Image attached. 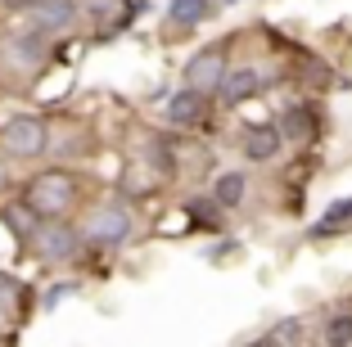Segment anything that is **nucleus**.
<instances>
[{"mask_svg":"<svg viewBox=\"0 0 352 347\" xmlns=\"http://www.w3.org/2000/svg\"><path fill=\"white\" fill-rule=\"evenodd\" d=\"M23 203L32 208L36 221H68L77 203V176L63 172V167H50V172H36L23 190Z\"/></svg>","mask_w":352,"mask_h":347,"instance_id":"1","label":"nucleus"},{"mask_svg":"<svg viewBox=\"0 0 352 347\" xmlns=\"http://www.w3.org/2000/svg\"><path fill=\"white\" fill-rule=\"evenodd\" d=\"M28 248L41 257V262L63 266V262H73V257L82 253V230H77L73 221H36V230L28 235Z\"/></svg>","mask_w":352,"mask_h":347,"instance_id":"2","label":"nucleus"},{"mask_svg":"<svg viewBox=\"0 0 352 347\" xmlns=\"http://www.w3.org/2000/svg\"><path fill=\"white\" fill-rule=\"evenodd\" d=\"M0 149L19 158V163H32V158H41L50 149V126L41 117H32V113H19L10 122L0 126Z\"/></svg>","mask_w":352,"mask_h":347,"instance_id":"3","label":"nucleus"},{"mask_svg":"<svg viewBox=\"0 0 352 347\" xmlns=\"http://www.w3.org/2000/svg\"><path fill=\"white\" fill-rule=\"evenodd\" d=\"M126 239H131V208L126 203L95 208L82 225V244H91V248H118V244H126Z\"/></svg>","mask_w":352,"mask_h":347,"instance_id":"4","label":"nucleus"},{"mask_svg":"<svg viewBox=\"0 0 352 347\" xmlns=\"http://www.w3.org/2000/svg\"><path fill=\"white\" fill-rule=\"evenodd\" d=\"M271 86V72L262 68V63H230L226 68V77H221V86H217V95H221V104L226 109H235V104H249L253 95H262Z\"/></svg>","mask_w":352,"mask_h":347,"instance_id":"5","label":"nucleus"},{"mask_svg":"<svg viewBox=\"0 0 352 347\" xmlns=\"http://www.w3.org/2000/svg\"><path fill=\"white\" fill-rule=\"evenodd\" d=\"M230 59H226V45H208L199 50L195 59L186 63V91H199V95H217L221 77H226Z\"/></svg>","mask_w":352,"mask_h":347,"instance_id":"6","label":"nucleus"},{"mask_svg":"<svg viewBox=\"0 0 352 347\" xmlns=\"http://www.w3.org/2000/svg\"><path fill=\"white\" fill-rule=\"evenodd\" d=\"M239 149H244V158H249V163H271V158H280V153H285V135H280L276 122L244 126V135H239Z\"/></svg>","mask_w":352,"mask_h":347,"instance_id":"7","label":"nucleus"},{"mask_svg":"<svg viewBox=\"0 0 352 347\" xmlns=\"http://www.w3.org/2000/svg\"><path fill=\"white\" fill-rule=\"evenodd\" d=\"M28 14H32V27L36 32L59 36V32H68L77 23V0H36Z\"/></svg>","mask_w":352,"mask_h":347,"instance_id":"8","label":"nucleus"},{"mask_svg":"<svg viewBox=\"0 0 352 347\" xmlns=\"http://www.w3.org/2000/svg\"><path fill=\"white\" fill-rule=\"evenodd\" d=\"M204 117H208V95L176 91L172 100H167V122L172 126H204Z\"/></svg>","mask_w":352,"mask_h":347,"instance_id":"9","label":"nucleus"},{"mask_svg":"<svg viewBox=\"0 0 352 347\" xmlns=\"http://www.w3.org/2000/svg\"><path fill=\"white\" fill-rule=\"evenodd\" d=\"M244 194H249V176L244 172H217V181H212V203L221 208V212H235L239 203H244Z\"/></svg>","mask_w":352,"mask_h":347,"instance_id":"10","label":"nucleus"},{"mask_svg":"<svg viewBox=\"0 0 352 347\" xmlns=\"http://www.w3.org/2000/svg\"><path fill=\"white\" fill-rule=\"evenodd\" d=\"M217 14V0H167V23L172 27H199Z\"/></svg>","mask_w":352,"mask_h":347,"instance_id":"11","label":"nucleus"},{"mask_svg":"<svg viewBox=\"0 0 352 347\" xmlns=\"http://www.w3.org/2000/svg\"><path fill=\"white\" fill-rule=\"evenodd\" d=\"M86 10L95 14V23H100L104 32H118V27H126V23L135 19V10H140V0H131V5H126V0H91Z\"/></svg>","mask_w":352,"mask_h":347,"instance_id":"12","label":"nucleus"},{"mask_svg":"<svg viewBox=\"0 0 352 347\" xmlns=\"http://www.w3.org/2000/svg\"><path fill=\"white\" fill-rule=\"evenodd\" d=\"M10 50H14V59H19L23 68H36V63H45V54H50V36L36 32V27H28V32H19V36L10 41Z\"/></svg>","mask_w":352,"mask_h":347,"instance_id":"13","label":"nucleus"},{"mask_svg":"<svg viewBox=\"0 0 352 347\" xmlns=\"http://www.w3.org/2000/svg\"><path fill=\"white\" fill-rule=\"evenodd\" d=\"M276 126H280V135H285V144H307L311 135H316V117H311L302 104H294V109L285 113Z\"/></svg>","mask_w":352,"mask_h":347,"instance_id":"14","label":"nucleus"},{"mask_svg":"<svg viewBox=\"0 0 352 347\" xmlns=\"http://www.w3.org/2000/svg\"><path fill=\"white\" fill-rule=\"evenodd\" d=\"M267 347H302V338H307V325H302V320H276V325L267 329Z\"/></svg>","mask_w":352,"mask_h":347,"instance_id":"15","label":"nucleus"},{"mask_svg":"<svg viewBox=\"0 0 352 347\" xmlns=\"http://www.w3.org/2000/svg\"><path fill=\"white\" fill-rule=\"evenodd\" d=\"M343 225H352V199H339V203H330V212H325L321 221L311 225V235L325 239V235H334V230H343Z\"/></svg>","mask_w":352,"mask_h":347,"instance_id":"16","label":"nucleus"},{"mask_svg":"<svg viewBox=\"0 0 352 347\" xmlns=\"http://www.w3.org/2000/svg\"><path fill=\"white\" fill-rule=\"evenodd\" d=\"M325 347H352V311H334L321 329Z\"/></svg>","mask_w":352,"mask_h":347,"instance_id":"17","label":"nucleus"},{"mask_svg":"<svg viewBox=\"0 0 352 347\" xmlns=\"http://www.w3.org/2000/svg\"><path fill=\"white\" fill-rule=\"evenodd\" d=\"M0 216H5V225H10V230L23 239V244H28V235L36 230V216H32V208H28V203H10Z\"/></svg>","mask_w":352,"mask_h":347,"instance_id":"18","label":"nucleus"},{"mask_svg":"<svg viewBox=\"0 0 352 347\" xmlns=\"http://www.w3.org/2000/svg\"><path fill=\"white\" fill-rule=\"evenodd\" d=\"M186 212L195 216V221H212V212H217V203H212V199H190V203H186Z\"/></svg>","mask_w":352,"mask_h":347,"instance_id":"19","label":"nucleus"},{"mask_svg":"<svg viewBox=\"0 0 352 347\" xmlns=\"http://www.w3.org/2000/svg\"><path fill=\"white\" fill-rule=\"evenodd\" d=\"M0 5H5V10H32L36 0H0Z\"/></svg>","mask_w":352,"mask_h":347,"instance_id":"20","label":"nucleus"},{"mask_svg":"<svg viewBox=\"0 0 352 347\" xmlns=\"http://www.w3.org/2000/svg\"><path fill=\"white\" fill-rule=\"evenodd\" d=\"M5 181H10V176H5V163H0V185H5Z\"/></svg>","mask_w":352,"mask_h":347,"instance_id":"21","label":"nucleus"}]
</instances>
